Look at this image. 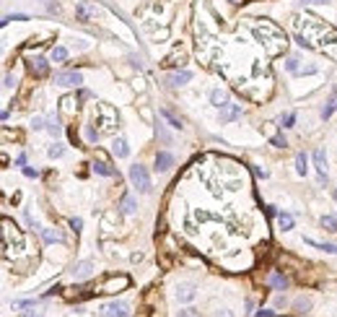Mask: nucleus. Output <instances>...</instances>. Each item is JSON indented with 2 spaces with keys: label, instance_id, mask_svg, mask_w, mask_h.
Instances as JSON below:
<instances>
[{
  "label": "nucleus",
  "instance_id": "f257e3e1",
  "mask_svg": "<svg viewBox=\"0 0 337 317\" xmlns=\"http://www.w3.org/2000/svg\"><path fill=\"white\" fill-rule=\"evenodd\" d=\"M247 26L252 29L254 39L262 44L265 55L278 57V55L285 52V47H288V37H285V32H283L278 24H272V21H267V19H249Z\"/></svg>",
  "mask_w": 337,
  "mask_h": 317
},
{
  "label": "nucleus",
  "instance_id": "f03ea898",
  "mask_svg": "<svg viewBox=\"0 0 337 317\" xmlns=\"http://www.w3.org/2000/svg\"><path fill=\"white\" fill-rule=\"evenodd\" d=\"M296 32H298V44L301 47H316L319 50V42H324L332 29L327 24H321L316 16L303 13V19H296Z\"/></svg>",
  "mask_w": 337,
  "mask_h": 317
},
{
  "label": "nucleus",
  "instance_id": "7ed1b4c3",
  "mask_svg": "<svg viewBox=\"0 0 337 317\" xmlns=\"http://www.w3.org/2000/svg\"><path fill=\"white\" fill-rule=\"evenodd\" d=\"M3 250H6V258L8 252H21L24 250V234L16 224H13L11 219H3Z\"/></svg>",
  "mask_w": 337,
  "mask_h": 317
},
{
  "label": "nucleus",
  "instance_id": "20e7f679",
  "mask_svg": "<svg viewBox=\"0 0 337 317\" xmlns=\"http://www.w3.org/2000/svg\"><path fill=\"white\" fill-rule=\"evenodd\" d=\"M127 286H130V278L127 276H106L101 281L96 294H119V291H125Z\"/></svg>",
  "mask_w": 337,
  "mask_h": 317
},
{
  "label": "nucleus",
  "instance_id": "39448f33",
  "mask_svg": "<svg viewBox=\"0 0 337 317\" xmlns=\"http://www.w3.org/2000/svg\"><path fill=\"white\" fill-rule=\"evenodd\" d=\"M130 182L140 190V192H148L150 190V174L143 164H132L130 167Z\"/></svg>",
  "mask_w": 337,
  "mask_h": 317
},
{
  "label": "nucleus",
  "instance_id": "423d86ee",
  "mask_svg": "<svg viewBox=\"0 0 337 317\" xmlns=\"http://www.w3.org/2000/svg\"><path fill=\"white\" fill-rule=\"evenodd\" d=\"M96 112L101 115V123H99L101 128H99V133H109V130L117 128V112L109 107V104H99Z\"/></svg>",
  "mask_w": 337,
  "mask_h": 317
},
{
  "label": "nucleus",
  "instance_id": "0eeeda50",
  "mask_svg": "<svg viewBox=\"0 0 337 317\" xmlns=\"http://www.w3.org/2000/svg\"><path fill=\"white\" fill-rule=\"evenodd\" d=\"M101 317H127V304H122V301H109V304H104L99 309Z\"/></svg>",
  "mask_w": 337,
  "mask_h": 317
},
{
  "label": "nucleus",
  "instance_id": "6e6552de",
  "mask_svg": "<svg viewBox=\"0 0 337 317\" xmlns=\"http://www.w3.org/2000/svg\"><path fill=\"white\" fill-rule=\"evenodd\" d=\"M319 52H324L327 57L337 60V32H334V29H332V32L327 34V39L319 44Z\"/></svg>",
  "mask_w": 337,
  "mask_h": 317
},
{
  "label": "nucleus",
  "instance_id": "1a4fd4ad",
  "mask_svg": "<svg viewBox=\"0 0 337 317\" xmlns=\"http://www.w3.org/2000/svg\"><path fill=\"white\" fill-rule=\"evenodd\" d=\"M55 81H57L60 86H75V88H78V86L83 83V75L75 73V70H70V73H57Z\"/></svg>",
  "mask_w": 337,
  "mask_h": 317
},
{
  "label": "nucleus",
  "instance_id": "9d476101",
  "mask_svg": "<svg viewBox=\"0 0 337 317\" xmlns=\"http://www.w3.org/2000/svg\"><path fill=\"white\" fill-rule=\"evenodd\" d=\"M241 115V104H234V101H226L221 107V123H231Z\"/></svg>",
  "mask_w": 337,
  "mask_h": 317
},
{
  "label": "nucleus",
  "instance_id": "9b49d317",
  "mask_svg": "<svg viewBox=\"0 0 337 317\" xmlns=\"http://www.w3.org/2000/svg\"><path fill=\"white\" fill-rule=\"evenodd\" d=\"M29 68H32V73L37 75V78H44V75L50 73V65H47V60H44V57H32V60H29Z\"/></svg>",
  "mask_w": 337,
  "mask_h": 317
},
{
  "label": "nucleus",
  "instance_id": "f8f14e48",
  "mask_svg": "<svg viewBox=\"0 0 337 317\" xmlns=\"http://www.w3.org/2000/svg\"><path fill=\"white\" fill-rule=\"evenodd\" d=\"M99 156H101V154H99ZM94 172L101 174V177H114V174H117V169L112 167L109 161H104V156H101L99 161H94Z\"/></svg>",
  "mask_w": 337,
  "mask_h": 317
},
{
  "label": "nucleus",
  "instance_id": "ddd939ff",
  "mask_svg": "<svg viewBox=\"0 0 337 317\" xmlns=\"http://www.w3.org/2000/svg\"><path fill=\"white\" fill-rule=\"evenodd\" d=\"M172 164H174V156L168 154V151H161V154H156V169L166 172V169H172Z\"/></svg>",
  "mask_w": 337,
  "mask_h": 317
},
{
  "label": "nucleus",
  "instance_id": "4468645a",
  "mask_svg": "<svg viewBox=\"0 0 337 317\" xmlns=\"http://www.w3.org/2000/svg\"><path fill=\"white\" fill-rule=\"evenodd\" d=\"M60 112H63V115H75V112H78V99H75V96H65Z\"/></svg>",
  "mask_w": 337,
  "mask_h": 317
},
{
  "label": "nucleus",
  "instance_id": "2eb2a0df",
  "mask_svg": "<svg viewBox=\"0 0 337 317\" xmlns=\"http://www.w3.org/2000/svg\"><path fill=\"white\" fill-rule=\"evenodd\" d=\"M190 78H192V73H187V70L172 73V75H168V86H182V83H187Z\"/></svg>",
  "mask_w": 337,
  "mask_h": 317
},
{
  "label": "nucleus",
  "instance_id": "dca6fc26",
  "mask_svg": "<svg viewBox=\"0 0 337 317\" xmlns=\"http://www.w3.org/2000/svg\"><path fill=\"white\" fill-rule=\"evenodd\" d=\"M332 112H337V88L332 91V96L327 99V107L321 110V117H324V120H329V117H332Z\"/></svg>",
  "mask_w": 337,
  "mask_h": 317
},
{
  "label": "nucleus",
  "instance_id": "f3484780",
  "mask_svg": "<svg viewBox=\"0 0 337 317\" xmlns=\"http://www.w3.org/2000/svg\"><path fill=\"white\" fill-rule=\"evenodd\" d=\"M182 60H185V50H174L172 55L163 60V65L166 68H174V65H182Z\"/></svg>",
  "mask_w": 337,
  "mask_h": 317
},
{
  "label": "nucleus",
  "instance_id": "a211bd4d",
  "mask_svg": "<svg viewBox=\"0 0 337 317\" xmlns=\"http://www.w3.org/2000/svg\"><path fill=\"white\" fill-rule=\"evenodd\" d=\"M314 164H316L319 174H327V159H324V151H321V148L314 151Z\"/></svg>",
  "mask_w": 337,
  "mask_h": 317
},
{
  "label": "nucleus",
  "instance_id": "6ab92c4d",
  "mask_svg": "<svg viewBox=\"0 0 337 317\" xmlns=\"http://www.w3.org/2000/svg\"><path fill=\"white\" fill-rule=\"evenodd\" d=\"M112 151H114V156H119V159H125L127 154H130V148H127V143L122 141V138H117L114 143H112Z\"/></svg>",
  "mask_w": 337,
  "mask_h": 317
},
{
  "label": "nucleus",
  "instance_id": "aec40b11",
  "mask_svg": "<svg viewBox=\"0 0 337 317\" xmlns=\"http://www.w3.org/2000/svg\"><path fill=\"white\" fill-rule=\"evenodd\" d=\"M91 268H94V265H91L88 260H83V263H78V265H75V270H73V273H75V278H86V276L91 273Z\"/></svg>",
  "mask_w": 337,
  "mask_h": 317
},
{
  "label": "nucleus",
  "instance_id": "412c9836",
  "mask_svg": "<svg viewBox=\"0 0 337 317\" xmlns=\"http://www.w3.org/2000/svg\"><path fill=\"white\" fill-rule=\"evenodd\" d=\"M321 229L329 232V234H337V219H332V216H321Z\"/></svg>",
  "mask_w": 337,
  "mask_h": 317
},
{
  "label": "nucleus",
  "instance_id": "4be33fe9",
  "mask_svg": "<svg viewBox=\"0 0 337 317\" xmlns=\"http://www.w3.org/2000/svg\"><path fill=\"white\" fill-rule=\"evenodd\" d=\"M135 208H137V203H135V198H132V195H127V198L125 200H122V214H135Z\"/></svg>",
  "mask_w": 337,
  "mask_h": 317
},
{
  "label": "nucleus",
  "instance_id": "5701e85b",
  "mask_svg": "<svg viewBox=\"0 0 337 317\" xmlns=\"http://www.w3.org/2000/svg\"><path fill=\"white\" fill-rule=\"evenodd\" d=\"M278 226H280L283 232L293 229V216H288V214H280V216H278Z\"/></svg>",
  "mask_w": 337,
  "mask_h": 317
},
{
  "label": "nucleus",
  "instance_id": "b1692460",
  "mask_svg": "<svg viewBox=\"0 0 337 317\" xmlns=\"http://www.w3.org/2000/svg\"><path fill=\"white\" fill-rule=\"evenodd\" d=\"M177 296L182 301H190V299H195V289H192V286H182V289L177 291Z\"/></svg>",
  "mask_w": 337,
  "mask_h": 317
},
{
  "label": "nucleus",
  "instance_id": "393cba45",
  "mask_svg": "<svg viewBox=\"0 0 337 317\" xmlns=\"http://www.w3.org/2000/svg\"><path fill=\"white\" fill-rule=\"evenodd\" d=\"M161 117H166L168 123H172V128H177V130L182 128V120H179V117H177L174 112H168V110H161Z\"/></svg>",
  "mask_w": 337,
  "mask_h": 317
},
{
  "label": "nucleus",
  "instance_id": "a878e982",
  "mask_svg": "<svg viewBox=\"0 0 337 317\" xmlns=\"http://www.w3.org/2000/svg\"><path fill=\"white\" fill-rule=\"evenodd\" d=\"M309 245H314L316 250H324V252H332V255H337V245H324V242H314V239H306Z\"/></svg>",
  "mask_w": 337,
  "mask_h": 317
},
{
  "label": "nucleus",
  "instance_id": "bb28decb",
  "mask_svg": "<svg viewBox=\"0 0 337 317\" xmlns=\"http://www.w3.org/2000/svg\"><path fill=\"white\" fill-rule=\"evenodd\" d=\"M52 60H55V63H65V60H68V50L65 47H55L52 50Z\"/></svg>",
  "mask_w": 337,
  "mask_h": 317
},
{
  "label": "nucleus",
  "instance_id": "cd10ccee",
  "mask_svg": "<svg viewBox=\"0 0 337 317\" xmlns=\"http://www.w3.org/2000/svg\"><path fill=\"white\" fill-rule=\"evenodd\" d=\"M210 101L216 104V107H223V104H226V94L216 88V91H210Z\"/></svg>",
  "mask_w": 337,
  "mask_h": 317
},
{
  "label": "nucleus",
  "instance_id": "c85d7f7f",
  "mask_svg": "<svg viewBox=\"0 0 337 317\" xmlns=\"http://www.w3.org/2000/svg\"><path fill=\"white\" fill-rule=\"evenodd\" d=\"M296 169H298V174H306V169H309V167H306V154H303V151L296 154Z\"/></svg>",
  "mask_w": 337,
  "mask_h": 317
},
{
  "label": "nucleus",
  "instance_id": "c756f323",
  "mask_svg": "<svg viewBox=\"0 0 337 317\" xmlns=\"http://www.w3.org/2000/svg\"><path fill=\"white\" fill-rule=\"evenodd\" d=\"M293 123H296V115L293 112H285L280 117V128H293Z\"/></svg>",
  "mask_w": 337,
  "mask_h": 317
},
{
  "label": "nucleus",
  "instance_id": "7c9ffc66",
  "mask_svg": "<svg viewBox=\"0 0 337 317\" xmlns=\"http://www.w3.org/2000/svg\"><path fill=\"white\" fill-rule=\"evenodd\" d=\"M270 283L275 286V289H285V286H288V278H285V276H280V273H275Z\"/></svg>",
  "mask_w": 337,
  "mask_h": 317
},
{
  "label": "nucleus",
  "instance_id": "2f4dec72",
  "mask_svg": "<svg viewBox=\"0 0 337 317\" xmlns=\"http://www.w3.org/2000/svg\"><path fill=\"white\" fill-rule=\"evenodd\" d=\"M75 13H78V16H81L83 21H88V19H91V8H88L86 3H78V8H75Z\"/></svg>",
  "mask_w": 337,
  "mask_h": 317
},
{
  "label": "nucleus",
  "instance_id": "473e14b6",
  "mask_svg": "<svg viewBox=\"0 0 337 317\" xmlns=\"http://www.w3.org/2000/svg\"><path fill=\"white\" fill-rule=\"evenodd\" d=\"M42 237H44V242H60V234L52 229H42Z\"/></svg>",
  "mask_w": 337,
  "mask_h": 317
},
{
  "label": "nucleus",
  "instance_id": "72a5a7b5",
  "mask_svg": "<svg viewBox=\"0 0 337 317\" xmlns=\"http://www.w3.org/2000/svg\"><path fill=\"white\" fill-rule=\"evenodd\" d=\"M96 138H99V130H94V128L88 125V128H86V141H88V143H94Z\"/></svg>",
  "mask_w": 337,
  "mask_h": 317
},
{
  "label": "nucleus",
  "instance_id": "f704fd0d",
  "mask_svg": "<svg viewBox=\"0 0 337 317\" xmlns=\"http://www.w3.org/2000/svg\"><path fill=\"white\" fill-rule=\"evenodd\" d=\"M272 146H275V148H285L288 141L283 138V135H272Z\"/></svg>",
  "mask_w": 337,
  "mask_h": 317
},
{
  "label": "nucleus",
  "instance_id": "c9c22d12",
  "mask_svg": "<svg viewBox=\"0 0 337 317\" xmlns=\"http://www.w3.org/2000/svg\"><path fill=\"white\" fill-rule=\"evenodd\" d=\"M309 307H311V301H309V299H296V309H298V312L309 309Z\"/></svg>",
  "mask_w": 337,
  "mask_h": 317
},
{
  "label": "nucleus",
  "instance_id": "e433bc0d",
  "mask_svg": "<svg viewBox=\"0 0 337 317\" xmlns=\"http://www.w3.org/2000/svg\"><path fill=\"white\" fill-rule=\"evenodd\" d=\"M47 130H50L52 135H57V133H60V125H57V120H47Z\"/></svg>",
  "mask_w": 337,
  "mask_h": 317
},
{
  "label": "nucleus",
  "instance_id": "4c0bfd02",
  "mask_svg": "<svg viewBox=\"0 0 337 317\" xmlns=\"http://www.w3.org/2000/svg\"><path fill=\"white\" fill-rule=\"evenodd\" d=\"M50 156H52V159L63 156V146H50Z\"/></svg>",
  "mask_w": 337,
  "mask_h": 317
},
{
  "label": "nucleus",
  "instance_id": "58836bf2",
  "mask_svg": "<svg viewBox=\"0 0 337 317\" xmlns=\"http://www.w3.org/2000/svg\"><path fill=\"white\" fill-rule=\"evenodd\" d=\"M179 317H200V312H197V309H182Z\"/></svg>",
  "mask_w": 337,
  "mask_h": 317
},
{
  "label": "nucleus",
  "instance_id": "ea45409f",
  "mask_svg": "<svg viewBox=\"0 0 337 317\" xmlns=\"http://www.w3.org/2000/svg\"><path fill=\"white\" fill-rule=\"evenodd\" d=\"M6 88H13V86H16V78H13V75H6V83H3Z\"/></svg>",
  "mask_w": 337,
  "mask_h": 317
},
{
  "label": "nucleus",
  "instance_id": "a19ab883",
  "mask_svg": "<svg viewBox=\"0 0 337 317\" xmlns=\"http://www.w3.org/2000/svg\"><path fill=\"white\" fill-rule=\"evenodd\" d=\"M70 226H73V229H75V232H81V226H83V221H81V219H73V221H70Z\"/></svg>",
  "mask_w": 337,
  "mask_h": 317
},
{
  "label": "nucleus",
  "instance_id": "79ce46f5",
  "mask_svg": "<svg viewBox=\"0 0 337 317\" xmlns=\"http://www.w3.org/2000/svg\"><path fill=\"white\" fill-rule=\"evenodd\" d=\"M24 174H26V177H37L39 172H37V169H32V167H26V169H24Z\"/></svg>",
  "mask_w": 337,
  "mask_h": 317
},
{
  "label": "nucleus",
  "instance_id": "37998d69",
  "mask_svg": "<svg viewBox=\"0 0 337 317\" xmlns=\"http://www.w3.org/2000/svg\"><path fill=\"white\" fill-rule=\"evenodd\" d=\"M34 128H37V130H39V128H44V120H42V117H37V120H34Z\"/></svg>",
  "mask_w": 337,
  "mask_h": 317
},
{
  "label": "nucleus",
  "instance_id": "c03bdc74",
  "mask_svg": "<svg viewBox=\"0 0 337 317\" xmlns=\"http://www.w3.org/2000/svg\"><path fill=\"white\" fill-rule=\"evenodd\" d=\"M257 317H272V312H270V309H262V312H259Z\"/></svg>",
  "mask_w": 337,
  "mask_h": 317
},
{
  "label": "nucleus",
  "instance_id": "a18cd8bd",
  "mask_svg": "<svg viewBox=\"0 0 337 317\" xmlns=\"http://www.w3.org/2000/svg\"><path fill=\"white\" fill-rule=\"evenodd\" d=\"M303 3H316L319 6V3H327V0H303Z\"/></svg>",
  "mask_w": 337,
  "mask_h": 317
},
{
  "label": "nucleus",
  "instance_id": "49530a36",
  "mask_svg": "<svg viewBox=\"0 0 337 317\" xmlns=\"http://www.w3.org/2000/svg\"><path fill=\"white\" fill-rule=\"evenodd\" d=\"M231 3H234V6H239V3H244V0H231Z\"/></svg>",
  "mask_w": 337,
  "mask_h": 317
},
{
  "label": "nucleus",
  "instance_id": "de8ad7c7",
  "mask_svg": "<svg viewBox=\"0 0 337 317\" xmlns=\"http://www.w3.org/2000/svg\"><path fill=\"white\" fill-rule=\"evenodd\" d=\"M334 198H337V190H334Z\"/></svg>",
  "mask_w": 337,
  "mask_h": 317
}]
</instances>
